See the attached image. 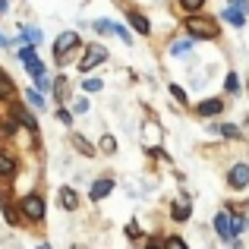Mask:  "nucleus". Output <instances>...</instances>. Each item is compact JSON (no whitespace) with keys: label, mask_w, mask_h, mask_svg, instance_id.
<instances>
[{"label":"nucleus","mask_w":249,"mask_h":249,"mask_svg":"<svg viewBox=\"0 0 249 249\" xmlns=\"http://www.w3.org/2000/svg\"><path fill=\"white\" fill-rule=\"evenodd\" d=\"M224 89H227V91H240V79H237L233 73H227V79H224Z\"/></svg>","instance_id":"412c9836"},{"label":"nucleus","mask_w":249,"mask_h":249,"mask_svg":"<svg viewBox=\"0 0 249 249\" xmlns=\"http://www.w3.org/2000/svg\"><path fill=\"white\" fill-rule=\"evenodd\" d=\"M221 133H224V136H231V139H237V136H240V129H237V126H231V123H224V126H221Z\"/></svg>","instance_id":"393cba45"},{"label":"nucleus","mask_w":249,"mask_h":249,"mask_svg":"<svg viewBox=\"0 0 249 249\" xmlns=\"http://www.w3.org/2000/svg\"><path fill=\"white\" fill-rule=\"evenodd\" d=\"M6 44H10V41H6V38H3V35H0V48H6Z\"/></svg>","instance_id":"72a5a7b5"},{"label":"nucleus","mask_w":249,"mask_h":249,"mask_svg":"<svg viewBox=\"0 0 249 249\" xmlns=\"http://www.w3.org/2000/svg\"><path fill=\"white\" fill-rule=\"evenodd\" d=\"M170 95H174V98H177V101H180V104L186 101V91H183L180 85H170Z\"/></svg>","instance_id":"b1692460"},{"label":"nucleus","mask_w":249,"mask_h":249,"mask_svg":"<svg viewBox=\"0 0 249 249\" xmlns=\"http://www.w3.org/2000/svg\"><path fill=\"white\" fill-rule=\"evenodd\" d=\"M98 148H104V155H114L117 152V139L114 136H101V145Z\"/></svg>","instance_id":"2eb2a0df"},{"label":"nucleus","mask_w":249,"mask_h":249,"mask_svg":"<svg viewBox=\"0 0 249 249\" xmlns=\"http://www.w3.org/2000/svg\"><path fill=\"white\" fill-rule=\"evenodd\" d=\"M73 249H85V246H73Z\"/></svg>","instance_id":"c9c22d12"},{"label":"nucleus","mask_w":249,"mask_h":249,"mask_svg":"<svg viewBox=\"0 0 249 249\" xmlns=\"http://www.w3.org/2000/svg\"><path fill=\"white\" fill-rule=\"evenodd\" d=\"M22 35L29 38V41H38V29H29V25H25V29H22Z\"/></svg>","instance_id":"7c9ffc66"},{"label":"nucleus","mask_w":249,"mask_h":249,"mask_svg":"<svg viewBox=\"0 0 249 249\" xmlns=\"http://www.w3.org/2000/svg\"><path fill=\"white\" fill-rule=\"evenodd\" d=\"M3 214H6V221H10V224H19V214L13 212L10 205H3Z\"/></svg>","instance_id":"a878e982"},{"label":"nucleus","mask_w":249,"mask_h":249,"mask_svg":"<svg viewBox=\"0 0 249 249\" xmlns=\"http://www.w3.org/2000/svg\"><path fill=\"white\" fill-rule=\"evenodd\" d=\"M13 174H16V164H13V158L0 155V177H13Z\"/></svg>","instance_id":"4468645a"},{"label":"nucleus","mask_w":249,"mask_h":249,"mask_svg":"<svg viewBox=\"0 0 249 249\" xmlns=\"http://www.w3.org/2000/svg\"><path fill=\"white\" fill-rule=\"evenodd\" d=\"M101 60H107V48H101V44H89V51H85L79 70H82V73H89V70H95Z\"/></svg>","instance_id":"7ed1b4c3"},{"label":"nucleus","mask_w":249,"mask_h":249,"mask_svg":"<svg viewBox=\"0 0 249 249\" xmlns=\"http://www.w3.org/2000/svg\"><path fill=\"white\" fill-rule=\"evenodd\" d=\"M95 25V32H101V35H110V32H117V25L114 22H104V19H98V22H91Z\"/></svg>","instance_id":"a211bd4d"},{"label":"nucleus","mask_w":249,"mask_h":249,"mask_svg":"<svg viewBox=\"0 0 249 249\" xmlns=\"http://www.w3.org/2000/svg\"><path fill=\"white\" fill-rule=\"evenodd\" d=\"M186 29L193 32L196 38H214V35H218V25H214L212 19H202V16L186 19Z\"/></svg>","instance_id":"f257e3e1"},{"label":"nucleus","mask_w":249,"mask_h":249,"mask_svg":"<svg viewBox=\"0 0 249 249\" xmlns=\"http://www.w3.org/2000/svg\"><path fill=\"white\" fill-rule=\"evenodd\" d=\"M6 10V0H0V13H3Z\"/></svg>","instance_id":"f704fd0d"},{"label":"nucleus","mask_w":249,"mask_h":249,"mask_svg":"<svg viewBox=\"0 0 249 249\" xmlns=\"http://www.w3.org/2000/svg\"><path fill=\"white\" fill-rule=\"evenodd\" d=\"M19 57H22V63H35V48H32V44H22V48H19Z\"/></svg>","instance_id":"dca6fc26"},{"label":"nucleus","mask_w":249,"mask_h":249,"mask_svg":"<svg viewBox=\"0 0 249 249\" xmlns=\"http://www.w3.org/2000/svg\"><path fill=\"white\" fill-rule=\"evenodd\" d=\"M145 249H164V246H158V243H155V240H152V243H148Z\"/></svg>","instance_id":"473e14b6"},{"label":"nucleus","mask_w":249,"mask_h":249,"mask_svg":"<svg viewBox=\"0 0 249 249\" xmlns=\"http://www.w3.org/2000/svg\"><path fill=\"white\" fill-rule=\"evenodd\" d=\"M129 22H133V29L139 32V35H148V32H152V25H148V19L142 16V13H129Z\"/></svg>","instance_id":"9b49d317"},{"label":"nucleus","mask_w":249,"mask_h":249,"mask_svg":"<svg viewBox=\"0 0 249 249\" xmlns=\"http://www.w3.org/2000/svg\"><path fill=\"white\" fill-rule=\"evenodd\" d=\"M189 48H193L189 41H174V48H170V54H174V57H183V54H189Z\"/></svg>","instance_id":"f3484780"},{"label":"nucleus","mask_w":249,"mask_h":249,"mask_svg":"<svg viewBox=\"0 0 249 249\" xmlns=\"http://www.w3.org/2000/svg\"><path fill=\"white\" fill-rule=\"evenodd\" d=\"M85 91H101V79H85Z\"/></svg>","instance_id":"bb28decb"},{"label":"nucleus","mask_w":249,"mask_h":249,"mask_svg":"<svg viewBox=\"0 0 249 249\" xmlns=\"http://www.w3.org/2000/svg\"><path fill=\"white\" fill-rule=\"evenodd\" d=\"M214 231H218V237L227 240V243H231V237H237V233H233V218L227 212H221L218 218H214Z\"/></svg>","instance_id":"423d86ee"},{"label":"nucleus","mask_w":249,"mask_h":249,"mask_svg":"<svg viewBox=\"0 0 249 249\" xmlns=\"http://www.w3.org/2000/svg\"><path fill=\"white\" fill-rule=\"evenodd\" d=\"M170 214H174L177 221H186L189 214H193V205H189V196H180V199L174 202V208H170Z\"/></svg>","instance_id":"6e6552de"},{"label":"nucleus","mask_w":249,"mask_h":249,"mask_svg":"<svg viewBox=\"0 0 249 249\" xmlns=\"http://www.w3.org/2000/svg\"><path fill=\"white\" fill-rule=\"evenodd\" d=\"M60 205L67 208V212L79 208V196H76V189H70V186H63V189H60Z\"/></svg>","instance_id":"9d476101"},{"label":"nucleus","mask_w":249,"mask_h":249,"mask_svg":"<svg viewBox=\"0 0 249 249\" xmlns=\"http://www.w3.org/2000/svg\"><path fill=\"white\" fill-rule=\"evenodd\" d=\"M16 120L22 123V126H29V129H35V126H38V120H35V117H32V114H29V110H22V107L16 110Z\"/></svg>","instance_id":"ddd939ff"},{"label":"nucleus","mask_w":249,"mask_h":249,"mask_svg":"<svg viewBox=\"0 0 249 249\" xmlns=\"http://www.w3.org/2000/svg\"><path fill=\"white\" fill-rule=\"evenodd\" d=\"M13 95V82L6 79V76H0V101H3V98H10Z\"/></svg>","instance_id":"6ab92c4d"},{"label":"nucleus","mask_w":249,"mask_h":249,"mask_svg":"<svg viewBox=\"0 0 249 249\" xmlns=\"http://www.w3.org/2000/svg\"><path fill=\"white\" fill-rule=\"evenodd\" d=\"M164 249H189V246H186V243H183V240H180V237H170V240H167V243H164Z\"/></svg>","instance_id":"4be33fe9"},{"label":"nucleus","mask_w":249,"mask_h":249,"mask_svg":"<svg viewBox=\"0 0 249 249\" xmlns=\"http://www.w3.org/2000/svg\"><path fill=\"white\" fill-rule=\"evenodd\" d=\"M29 101H32V104H35V107H44V98H41V95H38V91H29Z\"/></svg>","instance_id":"cd10ccee"},{"label":"nucleus","mask_w":249,"mask_h":249,"mask_svg":"<svg viewBox=\"0 0 249 249\" xmlns=\"http://www.w3.org/2000/svg\"><path fill=\"white\" fill-rule=\"evenodd\" d=\"M246 231V218H233V233H243Z\"/></svg>","instance_id":"c756f323"},{"label":"nucleus","mask_w":249,"mask_h":249,"mask_svg":"<svg viewBox=\"0 0 249 249\" xmlns=\"http://www.w3.org/2000/svg\"><path fill=\"white\" fill-rule=\"evenodd\" d=\"M180 3H183V10H189V13H196V10H199V6H202V3H205V0H180Z\"/></svg>","instance_id":"5701e85b"},{"label":"nucleus","mask_w":249,"mask_h":249,"mask_svg":"<svg viewBox=\"0 0 249 249\" xmlns=\"http://www.w3.org/2000/svg\"><path fill=\"white\" fill-rule=\"evenodd\" d=\"M227 180H231V186H233V189H243L246 183H249V167H246V164H233Z\"/></svg>","instance_id":"0eeeda50"},{"label":"nucleus","mask_w":249,"mask_h":249,"mask_svg":"<svg viewBox=\"0 0 249 249\" xmlns=\"http://www.w3.org/2000/svg\"><path fill=\"white\" fill-rule=\"evenodd\" d=\"M76 148H79V152L85 155V158H91V155H95V148H91V145H89V142H85V139H82V136H76Z\"/></svg>","instance_id":"aec40b11"},{"label":"nucleus","mask_w":249,"mask_h":249,"mask_svg":"<svg viewBox=\"0 0 249 249\" xmlns=\"http://www.w3.org/2000/svg\"><path fill=\"white\" fill-rule=\"evenodd\" d=\"M22 214H29L32 221H41L44 218V199L41 196H25L22 199Z\"/></svg>","instance_id":"39448f33"},{"label":"nucleus","mask_w":249,"mask_h":249,"mask_svg":"<svg viewBox=\"0 0 249 249\" xmlns=\"http://www.w3.org/2000/svg\"><path fill=\"white\" fill-rule=\"evenodd\" d=\"M246 10H249L246 0H237V3H231L224 10V19L233 25V29H240V25H246Z\"/></svg>","instance_id":"20e7f679"},{"label":"nucleus","mask_w":249,"mask_h":249,"mask_svg":"<svg viewBox=\"0 0 249 249\" xmlns=\"http://www.w3.org/2000/svg\"><path fill=\"white\" fill-rule=\"evenodd\" d=\"M76 44H79V35H76V32H63V35L54 41V57L63 63V60L70 57V51L76 48Z\"/></svg>","instance_id":"f03ea898"},{"label":"nucleus","mask_w":249,"mask_h":249,"mask_svg":"<svg viewBox=\"0 0 249 249\" xmlns=\"http://www.w3.org/2000/svg\"><path fill=\"white\" fill-rule=\"evenodd\" d=\"M221 107H224V104H221L218 98H212V101H202L199 104V114L202 117H214V114H221Z\"/></svg>","instance_id":"f8f14e48"},{"label":"nucleus","mask_w":249,"mask_h":249,"mask_svg":"<svg viewBox=\"0 0 249 249\" xmlns=\"http://www.w3.org/2000/svg\"><path fill=\"white\" fill-rule=\"evenodd\" d=\"M73 107H76V114H85V110H89V101H85V98H76Z\"/></svg>","instance_id":"c85d7f7f"},{"label":"nucleus","mask_w":249,"mask_h":249,"mask_svg":"<svg viewBox=\"0 0 249 249\" xmlns=\"http://www.w3.org/2000/svg\"><path fill=\"white\" fill-rule=\"evenodd\" d=\"M114 35H120L123 41H129V29H123V25H117V32H114Z\"/></svg>","instance_id":"2f4dec72"},{"label":"nucleus","mask_w":249,"mask_h":249,"mask_svg":"<svg viewBox=\"0 0 249 249\" xmlns=\"http://www.w3.org/2000/svg\"><path fill=\"white\" fill-rule=\"evenodd\" d=\"M110 189H114V180H107V177H104V180H95V183H91V199L101 202Z\"/></svg>","instance_id":"1a4fd4ad"}]
</instances>
